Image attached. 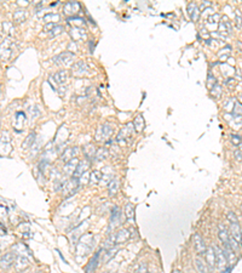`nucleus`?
Masks as SVG:
<instances>
[{"label":"nucleus","instance_id":"nucleus-1","mask_svg":"<svg viewBox=\"0 0 242 273\" xmlns=\"http://www.w3.org/2000/svg\"><path fill=\"white\" fill-rule=\"evenodd\" d=\"M130 237H131V233L129 229H126V228L119 229L116 233L109 236V238L105 240V248H113V246L118 245V244L125 243L126 240L130 239Z\"/></svg>","mask_w":242,"mask_h":273},{"label":"nucleus","instance_id":"nucleus-2","mask_svg":"<svg viewBox=\"0 0 242 273\" xmlns=\"http://www.w3.org/2000/svg\"><path fill=\"white\" fill-rule=\"evenodd\" d=\"M93 248V236L91 233H86L80 238V243L76 248V254L85 256Z\"/></svg>","mask_w":242,"mask_h":273},{"label":"nucleus","instance_id":"nucleus-3","mask_svg":"<svg viewBox=\"0 0 242 273\" xmlns=\"http://www.w3.org/2000/svg\"><path fill=\"white\" fill-rule=\"evenodd\" d=\"M113 132H114V127L110 123H104L101 126L97 129V132H96V140L97 141H102L105 142L108 141L110 137H112Z\"/></svg>","mask_w":242,"mask_h":273},{"label":"nucleus","instance_id":"nucleus-4","mask_svg":"<svg viewBox=\"0 0 242 273\" xmlns=\"http://www.w3.org/2000/svg\"><path fill=\"white\" fill-rule=\"evenodd\" d=\"M132 134H133V124L129 123L126 126L122 127V130L119 132V135L116 137V141H118L119 143H124V145H125V143H127L131 140Z\"/></svg>","mask_w":242,"mask_h":273},{"label":"nucleus","instance_id":"nucleus-5","mask_svg":"<svg viewBox=\"0 0 242 273\" xmlns=\"http://www.w3.org/2000/svg\"><path fill=\"white\" fill-rule=\"evenodd\" d=\"M79 187H80V181H79V179H70L69 181H67L64 183V186H63V191H64V195L65 197H70V195H73L76 193V191L79 190Z\"/></svg>","mask_w":242,"mask_h":273},{"label":"nucleus","instance_id":"nucleus-6","mask_svg":"<svg viewBox=\"0 0 242 273\" xmlns=\"http://www.w3.org/2000/svg\"><path fill=\"white\" fill-rule=\"evenodd\" d=\"M16 257H17V254H16V253H12V251L3 255V257L0 259V268H1V270H9L10 267L15 264Z\"/></svg>","mask_w":242,"mask_h":273},{"label":"nucleus","instance_id":"nucleus-7","mask_svg":"<svg viewBox=\"0 0 242 273\" xmlns=\"http://www.w3.org/2000/svg\"><path fill=\"white\" fill-rule=\"evenodd\" d=\"M74 58V54L70 52V51H64L62 54L55 56L52 60H53V63L59 64V66H65V64H69L72 62V60Z\"/></svg>","mask_w":242,"mask_h":273},{"label":"nucleus","instance_id":"nucleus-8","mask_svg":"<svg viewBox=\"0 0 242 273\" xmlns=\"http://www.w3.org/2000/svg\"><path fill=\"white\" fill-rule=\"evenodd\" d=\"M218 237H219L220 242L223 243L225 248H230V233H229L228 228L225 227L224 223L218 225Z\"/></svg>","mask_w":242,"mask_h":273},{"label":"nucleus","instance_id":"nucleus-9","mask_svg":"<svg viewBox=\"0 0 242 273\" xmlns=\"http://www.w3.org/2000/svg\"><path fill=\"white\" fill-rule=\"evenodd\" d=\"M213 250L214 253H215V265L218 266V268L220 270V271H223L226 268V266H228V260H226V257H225V255H224L223 250H220L219 248H217V246H213Z\"/></svg>","mask_w":242,"mask_h":273},{"label":"nucleus","instance_id":"nucleus-10","mask_svg":"<svg viewBox=\"0 0 242 273\" xmlns=\"http://www.w3.org/2000/svg\"><path fill=\"white\" fill-rule=\"evenodd\" d=\"M193 242H194V246H195L196 253L200 255V256L205 255L206 250H207V246H206L205 242H204V239H202V237L200 236L199 233H195L194 237H193Z\"/></svg>","mask_w":242,"mask_h":273},{"label":"nucleus","instance_id":"nucleus-11","mask_svg":"<svg viewBox=\"0 0 242 273\" xmlns=\"http://www.w3.org/2000/svg\"><path fill=\"white\" fill-rule=\"evenodd\" d=\"M79 153V148L78 147H68V148H65L64 151H63V153L61 155V160H63V162H69V160H72L73 158H76V155Z\"/></svg>","mask_w":242,"mask_h":273},{"label":"nucleus","instance_id":"nucleus-12","mask_svg":"<svg viewBox=\"0 0 242 273\" xmlns=\"http://www.w3.org/2000/svg\"><path fill=\"white\" fill-rule=\"evenodd\" d=\"M101 253H102V250L93 255L92 259L88 261V264H87L86 268H85V273H94L96 268L98 267V264H99V254Z\"/></svg>","mask_w":242,"mask_h":273},{"label":"nucleus","instance_id":"nucleus-13","mask_svg":"<svg viewBox=\"0 0 242 273\" xmlns=\"http://www.w3.org/2000/svg\"><path fill=\"white\" fill-rule=\"evenodd\" d=\"M206 262H207V267H209V270L211 271H213L214 267H215V253H214L213 250V246H209V248H207V250H206Z\"/></svg>","mask_w":242,"mask_h":273},{"label":"nucleus","instance_id":"nucleus-14","mask_svg":"<svg viewBox=\"0 0 242 273\" xmlns=\"http://www.w3.org/2000/svg\"><path fill=\"white\" fill-rule=\"evenodd\" d=\"M15 268L17 272H22L24 271L26 268H28L29 266V260L24 256V255H19L16 257V261H15Z\"/></svg>","mask_w":242,"mask_h":273},{"label":"nucleus","instance_id":"nucleus-15","mask_svg":"<svg viewBox=\"0 0 242 273\" xmlns=\"http://www.w3.org/2000/svg\"><path fill=\"white\" fill-rule=\"evenodd\" d=\"M79 163H80V162H79L78 158H73L72 160L67 162L65 165L63 166V171H64V174H67V175H74L75 170H76V168H78Z\"/></svg>","mask_w":242,"mask_h":273},{"label":"nucleus","instance_id":"nucleus-16","mask_svg":"<svg viewBox=\"0 0 242 273\" xmlns=\"http://www.w3.org/2000/svg\"><path fill=\"white\" fill-rule=\"evenodd\" d=\"M229 233H230V237L235 239L237 243H240L241 240V229H240V226H239V222L236 223H230L229 226Z\"/></svg>","mask_w":242,"mask_h":273},{"label":"nucleus","instance_id":"nucleus-17","mask_svg":"<svg viewBox=\"0 0 242 273\" xmlns=\"http://www.w3.org/2000/svg\"><path fill=\"white\" fill-rule=\"evenodd\" d=\"M80 10V4L78 1H69L64 5V12L67 15H75Z\"/></svg>","mask_w":242,"mask_h":273},{"label":"nucleus","instance_id":"nucleus-18","mask_svg":"<svg viewBox=\"0 0 242 273\" xmlns=\"http://www.w3.org/2000/svg\"><path fill=\"white\" fill-rule=\"evenodd\" d=\"M88 166H90L88 162H86V160H84V162H80V163H79V165H78V168H76V170H75L74 175H73V177H75V179H80V177H81V176H83V175H84V174L87 171Z\"/></svg>","mask_w":242,"mask_h":273},{"label":"nucleus","instance_id":"nucleus-19","mask_svg":"<svg viewBox=\"0 0 242 273\" xmlns=\"http://www.w3.org/2000/svg\"><path fill=\"white\" fill-rule=\"evenodd\" d=\"M53 79H55V82L58 83V84H63V83H65L67 79H68V72H67L65 69H61V71H58V72L53 75Z\"/></svg>","mask_w":242,"mask_h":273},{"label":"nucleus","instance_id":"nucleus-20","mask_svg":"<svg viewBox=\"0 0 242 273\" xmlns=\"http://www.w3.org/2000/svg\"><path fill=\"white\" fill-rule=\"evenodd\" d=\"M188 13H189V16L191 17L193 21H196L197 17H199V8L196 6L195 3H190L189 5H188Z\"/></svg>","mask_w":242,"mask_h":273},{"label":"nucleus","instance_id":"nucleus-21","mask_svg":"<svg viewBox=\"0 0 242 273\" xmlns=\"http://www.w3.org/2000/svg\"><path fill=\"white\" fill-rule=\"evenodd\" d=\"M144 119H143V117L140 115V114H138L136 118H134V121H133V127L136 129V131L137 132H140V131H143V129H144Z\"/></svg>","mask_w":242,"mask_h":273},{"label":"nucleus","instance_id":"nucleus-22","mask_svg":"<svg viewBox=\"0 0 242 273\" xmlns=\"http://www.w3.org/2000/svg\"><path fill=\"white\" fill-rule=\"evenodd\" d=\"M102 176L103 174L99 171V170H93L91 175H90V181L88 183H92V185H97V183H99L101 180H102Z\"/></svg>","mask_w":242,"mask_h":273},{"label":"nucleus","instance_id":"nucleus-23","mask_svg":"<svg viewBox=\"0 0 242 273\" xmlns=\"http://www.w3.org/2000/svg\"><path fill=\"white\" fill-rule=\"evenodd\" d=\"M119 180L118 179H113L112 181L109 182V195L110 197H113V195H115L116 193H118V191H119Z\"/></svg>","mask_w":242,"mask_h":273},{"label":"nucleus","instance_id":"nucleus-24","mask_svg":"<svg viewBox=\"0 0 242 273\" xmlns=\"http://www.w3.org/2000/svg\"><path fill=\"white\" fill-rule=\"evenodd\" d=\"M125 214H126V218L129 220V221H134V206H133V204H126V206H125Z\"/></svg>","mask_w":242,"mask_h":273},{"label":"nucleus","instance_id":"nucleus-25","mask_svg":"<svg viewBox=\"0 0 242 273\" xmlns=\"http://www.w3.org/2000/svg\"><path fill=\"white\" fill-rule=\"evenodd\" d=\"M195 266H196V270L199 271V273H208V267H207V265H206L200 257H196L195 259Z\"/></svg>","mask_w":242,"mask_h":273},{"label":"nucleus","instance_id":"nucleus-26","mask_svg":"<svg viewBox=\"0 0 242 273\" xmlns=\"http://www.w3.org/2000/svg\"><path fill=\"white\" fill-rule=\"evenodd\" d=\"M224 21H222L220 23H219V30L224 33V34H228V33H230L231 32V26H230V22H229V19L228 21H225L226 18L223 17Z\"/></svg>","mask_w":242,"mask_h":273},{"label":"nucleus","instance_id":"nucleus-27","mask_svg":"<svg viewBox=\"0 0 242 273\" xmlns=\"http://www.w3.org/2000/svg\"><path fill=\"white\" fill-rule=\"evenodd\" d=\"M108 155H109L108 149H107L105 147H102V148L97 149V152H96V155H94V157H96L97 160H104V159L108 158Z\"/></svg>","mask_w":242,"mask_h":273},{"label":"nucleus","instance_id":"nucleus-28","mask_svg":"<svg viewBox=\"0 0 242 273\" xmlns=\"http://www.w3.org/2000/svg\"><path fill=\"white\" fill-rule=\"evenodd\" d=\"M35 134L34 132H32V134H29L28 136H27V138H26V141L23 142V145H22V147L24 148V149H27V148H29V147H33V145H34V142H35Z\"/></svg>","mask_w":242,"mask_h":273},{"label":"nucleus","instance_id":"nucleus-29","mask_svg":"<svg viewBox=\"0 0 242 273\" xmlns=\"http://www.w3.org/2000/svg\"><path fill=\"white\" fill-rule=\"evenodd\" d=\"M83 152H84V154L87 157V158H92L96 155V152H97V149L94 148V146L93 145H87L84 147V149H83Z\"/></svg>","mask_w":242,"mask_h":273},{"label":"nucleus","instance_id":"nucleus-30","mask_svg":"<svg viewBox=\"0 0 242 273\" xmlns=\"http://www.w3.org/2000/svg\"><path fill=\"white\" fill-rule=\"evenodd\" d=\"M72 69H73L75 73H79V74H80V73H83L84 69H86V64H85V62H83V61H78L76 63L73 64Z\"/></svg>","mask_w":242,"mask_h":273},{"label":"nucleus","instance_id":"nucleus-31","mask_svg":"<svg viewBox=\"0 0 242 273\" xmlns=\"http://www.w3.org/2000/svg\"><path fill=\"white\" fill-rule=\"evenodd\" d=\"M59 18H61V16L58 15V13H48V15H46V16H44V22H46V23H48V22H57V21H59Z\"/></svg>","mask_w":242,"mask_h":273},{"label":"nucleus","instance_id":"nucleus-32","mask_svg":"<svg viewBox=\"0 0 242 273\" xmlns=\"http://www.w3.org/2000/svg\"><path fill=\"white\" fill-rule=\"evenodd\" d=\"M118 251V248H115V246H113V248H109V250L107 251V254L104 255V261H108V260H110V257L114 256V253H116Z\"/></svg>","mask_w":242,"mask_h":273},{"label":"nucleus","instance_id":"nucleus-33","mask_svg":"<svg viewBox=\"0 0 242 273\" xmlns=\"http://www.w3.org/2000/svg\"><path fill=\"white\" fill-rule=\"evenodd\" d=\"M62 32H63V27H62V26H55V27L50 30V35L56 36L58 35V34H61Z\"/></svg>","mask_w":242,"mask_h":273},{"label":"nucleus","instance_id":"nucleus-34","mask_svg":"<svg viewBox=\"0 0 242 273\" xmlns=\"http://www.w3.org/2000/svg\"><path fill=\"white\" fill-rule=\"evenodd\" d=\"M24 18H26V12H24V11L18 10V11H16V12H15V19H16V21L22 22Z\"/></svg>","mask_w":242,"mask_h":273},{"label":"nucleus","instance_id":"nucleus-35","mask_svg":"<svg viewBox=\"0 0 242 273\" xmlns=\"http://www.w3.org/2000/svg\"><path fill=\"white\" fill-rule=\"evenodd\" d=\"M226 217H228L229 223H236V222H239L237 216L235 215V212H233V211H229V212H228V215H226Z\"/></svg>","mask_w":242,"mask_h":273},{"label":"nucleus","instance_id":"nucleus-36","mask_svg":"<svg viewBox=\"0 0 242 273\" xmlns=\"http://www.w3.org/2000/svg\"><path fill=\"white\" fill-rule=\"evenodd\" d=\"M134 273H149V271H148V266H147V264H140L139 266H138V268L136 270V272Z\"/></svg>","mask_w":242,"mask_h":273},{"label":"nucleus","instance_id":"nucleus-37","mask_svg":"<svg viewBox=\"0 0 242 273\" xmlns=\"http://www.w3.org/2000/svg\"><path fill=\"white\" fill-rule=\"evenodd\" d=\"M236 27L237 28H241L242 26V16H241V13L240 12H236Z\"/></svg>","mask_w":242,"mask_h":273},{"label":"nucleus","instance_id":"nucleus-38","mask_svg":"<svg viewBox=\"0 0 242 273\" xmlns=\"http://www.w3.org/2000/svg\"><path fill=\"white\" fill-rule=\"evenodd\" d=\"M231 141H233L234 145H239V143H240V142L242 141V138H241V136H239V135H237V136H236V135H233V137H231Z\"/></svg>","mask_w":242,"mask_h":273},{"label":"nucleus","instance_id":"nucleus-39","mask_svg":"<svg viewBox=\"0 0 242 273\" xmlns=\"http://www.w3.org/2000/svg\"><path fill=\"white\" fill-rule=\"evenodd\" d=\"M172 273H180V271H179V270H173V272Z\"/></svg>","mask_w":242,"mask_h":273},{"label":"nucleus","instance_id":"nucleus-40","mask_svg":"<svg viewBox=\"0 0 242 273\" xmlns=\"http://www.w3.org/2000/svg\"><path fill=\"white\" fill-rule=\"evenodd\" d=\"M240 243L242 244V231H241V240H240Z\"/></svg>","mask_w":242,"mask_h":273},{"label":"nucleus","instance_id":"nucleus-41","mask_svg":"<svg viewBox=\"0 0 242 273\" xmlns=\"http://www.w3.org/2000/svg\"><path fill=\"white\" fill-rule=\"evenodd\" d=\"M241 212H242V206H241Z\"/></svg>","mask_w":242,"mask_h":273}]
</instances>
